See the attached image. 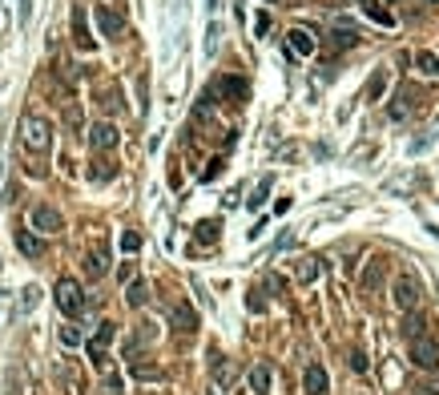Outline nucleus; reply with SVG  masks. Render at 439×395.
Masks as SVG:
<instances>
[{
    "label": "nucleus",
    "mask_w": 439,
    "mask_h": 395,
    "mask_svg": "<svg viewBox=\"0 0 439 395\" xmlns=\"http://www.w3.org/2000/svg\"><path fill=\"white\" fill-rule=\"evenodd\" d=\"M21 145L28 154H37V158L48 154V145H53V125L37 113H24L21 117Z\"/></svg>",
    "instance_id": "obj_1"
},
{
    "label": "nucleus",
    "mask_w": 439,
    "mask_h": 395,
    "mask_svg": "<svg viewBox=\"0 0 439 395\" xmlns=\"http://www.w3.org/2000/svg\"><path fill=\"white\" fill-rule=\"evenodd\" d=\"M53 299H57V306H61L69 319H77V315L85 311V295H81V282L77 279H61L57 291H53Z\"/></svg>",
    "instance_id": "obj_2"
},
{
    "label": "nucleus",
    "mask_w": 439,
    "mask_h": 395,
    "mask_svg": "<svg viewBox=\"0 0 439 395\" xmlns=\"http://www.w3.org/2000/svg\"><path fill=\"white\" fill-rule=\"evenodd\" d=\"M113 335H117L113 323H101L97 327V335L89 339V359L101 367V371H109V343H113Z\"/></svg>",
    "instance_id": "obj_3"
},
{
    "label": "nucleus",
    "mask_w": 439,
    "mask_h": 395,
    "mask_svg": "<svg viewBox=\"0 0 439 395\" xmlns=\"http://www.w3.org/2000/svg\"><path fill=\"white\" fill-rule=\"evenodd\" d=\"M411 359H415V367H423V371H439V347L427 335L411 339Z\"/></svg>",
    "instance_id": "obj_4"
},
{
    "label": "nucleus",
    "mask_w": 439,
    "mask_h": 395,
    "mask_svg": "<svg viewBox=\"0 0 439 395\" xmlns=\"http://www.w3.org/2000/svg\"><path fill=\"white\" fill-rule=\"evenodd\" d=\"M28 222H32V230H41V234L65 230V218H61V210H53V206H32Z\"/></svg>",
    "instance_id": "obj_5"
},
{
    "label": "nucleus",
    "mask_w": 439,
    "mask_h": 395,
    "mask_svg": "<svg viewBox=\"0 0 439 395\" xmlns=\"http://www.w3.org/2000/svg\"><path fill=\"white\" fill-rule=\"evenodd\" d=\"M97 28H101V37H121L125 33V12H117L109 4H97Z\"/></svg>",
    "instance_id": "obj_6"
},
{
    "label": "nucleus",
    "mask_w": 439,
    "mask_h": 395,
    "mask_svg": "<svg viewBox=\"0 0 439 395\" xmlns=\"http://www.w3.org/2000/svg\"><path fill=\"white\" fill-rule=\"evenodd\" d=\"M89 141H93V149H97V154H109L117 141H121V134H117L113 121H97V125L89 129Z\"/></svg>",
    "instance_id": "obj_7"
},
{
    "label": "nucleus",
    "mask_w": 439,
    "mask_h": 395,
    "mask_svg": "<svg viewBox=\"0 0 439 395\" xmlns=\"http://www.w3.org/2000/svg\"><path fill=\"white\" fill-rule=\"evenodd\" d=\"M391 299H395V306H399V311H415V306H419V286L411 279H395Z\"/></svg>",
    "instance_id": "obj_8"
},
{
    "label": "nucleus",
    "mask_w": 439,
    "mask_h": 395,
    "mask_svg": "<svg viewBox=\"0 0 439 395\" xmlns=\"http://www.w3.org/2000/svg\"><path fill=\"white\" fill-rule=\"evenodd\" d=\"M286 45H290V53H299V57H310V53L319 48V41H315L310 28H290V33H286Z\"/></svg>",
    "instance_id": "obj_9"
},
{
    "label": "nucleus",
    "mask_w": 439,
    "mask_h": 395,
    "mask_svg": "<svg viewBox=\"0 0 439 395\" xmlns=\"http://www.w3.org/2000/svg\"><path fill=\"white\" fill-rule=\"evenodd\" d=\"M302 387H306V395H326L323 363H306V371H302Z\"/></svg>",
    "instance_id": "obj_10"
},
{
    "label": "nucleus",
    "mask_w": 439,
    "mask_h": 395,
    "mask_svg": "<svg viewBox=\"0 0 439 395\" xmlns=\"http://www.w3.org/2000/svg\"><path fill=\"white\" fill-rule=\"evenodd\" d=\"M85 275H89V279H105V275H109V255H105L101 246H93L89 255H85Z\"/></svg>",
    "instance_id": "obj_11"
},
{
    "label": "nucleus",
    "mask_w": 439,
    "mask_h": 395,
    "mask_svg": "<svg viewBox=\"0 0 439 395\" xmlns=\"http://www.w3.org/2000/svg\"><path fill=\"white\" fill-rule=\"evenodd\" d=\"M174 331H182V335H194V331H198V315H194L189 302H178V306H174Z\"/></svg>",
    "instance_id": "obj_12"
},
{
    "label": "nucleus",
    "mask_w": 439,
    "mask_h": 395,
    "mask_svg": "<svg viewBox=\"0 0 439 395\" xmlns=\"http://www.w3.org/2000/svg\"><path fill=\"white\" fill-rule=\"evenodd\" d=\"M270 383H274L270 363H254V367H250V392H254V395H266V392H270Z\"/></svg>",
    "instance_id": "obj_13"
},
{
    "label": "nucleus",
    "mask_w": 439,
    "mask_h": 395,
    "mask_svg": "<svg viewBox=\"0 0 439 395\" xmlns=\"http://www.w3.org/2000/svg\"><path fill=\"white\" fill-rule=\"evenodd\" d=\"M73 41H77L81 53H89V48L97 45V41L89 37V28H85V12H81V8H73Z\"/></svg>",
    "instance_id": "obj_14"
},
{
    "label": "nucleus",
    "mask_w": 439,
    "mask_h": 395,
    "mask_svg": "<svg viewBox=\"0 0 439 395\" xmlns=\"http://www.w3.org/2000/svg\"><path fill=\"white\" fill-rule=\"evenodd\" d=\"M17 250H21L24 258H41L45 255V242H41L37 234H28V230H17Z\"/></svg>",
    "instance_id": "obj_15"
},
{
    "label": "nucleus",
    "mask_w": 439,
    "mask_h": 395,
    "mask_svg": "<svg viewBox=\"0 0 439 395\" xmlns=\"http://www.w3.org/2000/svg\"><path fill=\"white\" fill-rule=\"evenodd\" d=\"M218 93H226L234 105H242V101H246V81H242V77H222V81H218Z\"/></svg>",
    "instance_id": "obj_16"
},
{
    "label": "nucleus",
    "mask_w": 439,
    "mask_h": 395,
    "mask_svg": "<svg viewBox=\"0 0 439 395\" xmlns=\"http://www.w3.org/2000/svg\"><path fill=\"white\" fill-rule=\"evenodd\" d=\"M359 286H363V291H379V286H383V262H379V258H371L367 262V270H363V279H359Z\"/></svg>",
    "instance_id": "obj_17"
},
{
    "label": "nucleus",
    "mask_w": 439,
    "mask_h": 395,
    "mask_svg": "<svg viewBox=\"0 0 439 395\" xmlns=\"http://www.w3.org/2000/svg\"><path fill=\"white\" fill-rule=\"evenodd\" d=\"M363 17H367V21H375V24H383V28H391V24H395V17L383 8V4H379V0H363Z\"/></svg>",
    "instance_id": "obj_18"
},
{
    "label": "nucleus",
    "mask_w": 439,
    "mask_h": 395,
    "mask_svg": "<svg viewBox=\"0 0 439 395\" xmlns=\"http://www.w3.org/2000/svg\"><path fill=\"white\" fill-rule=\"evenodd\" d=\"M125 302H129V306H145V302H149V286H145L141 279H133L129 286H125Z\"/></svg>",
    "instance_id": "obj_19"
},
{
    "label": "nucleus",
    "mask_w": 439,
    "mask_h": 395,
    "mask_svg": "<svg viewBox=\"0 0 439 395\" xmlns=\"http://www.w3.org/2000/svg\"><path fill=\"white\" fill-rule=\"evenodd\" d=\"M214 379H218V387H226L238 379V367H234L230 359H214Z\"/></svg>",
    "instance_id": "obj_20"
},
{
    "label": "nucleus",
    "mask_w": 439,
    "mask_h": 395,
    "mask_svg": "<svg viewBox=\"0 0 439 395\" xmlns=\"http://www.w3.org/2000/svg\"><path fill=\"white\" fill-rule=\"evenodd\" d=\"M383 93H387V69H375L367 81V101H379Z\"/></svg>",
    "instance_id": "obj_21"
},
{
    "label": "nucleus",
    "mask_w": 439,
    "mask_h": 395,
    "mask_svg": "<svg viewBox=\"0 0 439 395\" xmlns=\"http://www.w3.org/2000/svg\"><path fill=\"white\" fill-rule=\"evenodd\" d=\"M319 258H299V266H295V275H299V282H315L319 279Z\"/></svg>",
    "instance_id": "obj_22"
},
{
    "label": "nucleus",
    "mask_w": 439,
    "mask_h": 395,
    "mask_svg": "<svg viewBox=\"0 0 439 395\" xmlns=\"http://www.w3.org/2000/svg\"><path fill=\"white\" fill-rule=\"evenodd\" d=\"M355 41H359V37H355V28H335L326 45H330V48H335V53H339V48H351V45H355Z\"/></svg>",
    "instance_id": "obj_23"
},
{
    "label": "nucleus",
    "mask_w": 439,
    "mask_h": 395,
    "mask_svg": "<svg viewBox=\"0 0 439 395\" xmlns=\"http://www.w3.org/2000/svg\"><path fill=\"white\" fill-rule=\"evenodd\" d=\"M423 327H427V319L415 315V311H407V319H403V335H407V339H419V335H423Z\"/></svg>",
    "instance_id": "obj_24"
},
{
    "label": "nucleus",
    "mask_w": 439,
    "mask_h": 395,
    "mask_svg": "<svg viewBox=\"0 0 439 395\" xmlns=\"http://www.w3.org/2000/svg\"><path fill=\"white\" fill-rule=\"evenodd\" d=\"M113 174H117V165H113V162H105V158H97V162H93V169H89L93 182H109Z\"/></svg>",
    "instance_id": "obj_25"
},
{
    "label": "nucleus",
    "mask_w": 439,
    "mask_h": 395,
    "mask_svg": "<svg viewBox=\"0 0 439 395\" xmlns=\"http://www.w3.org/2000/svg\"><path fill=\"white\" fill-rule=\"evenodd\" d=\"M129 371L138 375V379H162V367H153V363H141V359H129Z\"/></svg>",
    "instance_id": "obj_26"
},
{
    "label": "nucleus",
    "mask_w": 439,
    "mask_h": 395,
    "mask_svg": "<svg viewBox=\"0 0 439 395\" xmlns=\"http://www.w3.org/2000/svg\"><path fill=\"white\" fill-rule=\"evenodd\" d=\"M415 65H419L423 73H431V77H436V73H439V57H436V53H427V48H423V53H415Z\"/></svg>",
    "instance_id": "obj_27"
},
{
    "label": "nucleus",
    "mask_w": 439,
    "mask_h": 395,
    "mask_svg": "<svg viewBox=\"0 0 439 395\" xmlns=\"http://www.w3.org/2000/svg\"><path fill=\"white\" fill-rule=\"evenodd\" d=\"M266 194H270V178H262V182H258L254 198H246V206H250V210H258L262 202H266Z\"/></svg>",
    "instance_id": "obj_28"
},
{
    "label": "nucleus",
    "mask_w": 439,
    "mask_h": 395,
    "mask_svg": "<svg viewBox=\"0 0 439 395\" xmlns=\"http://www.w3.org/2000/svg\"><path fill=\"white\" fill-rule=\"evenodd\" d=\"M61 343H65V347H81V343H85V335H81L77 327H61Z\"/></svg>",
    "instance_id": "obj_29"
},
{
    "label": "nucleus",
    "mask_w": 439,
    "mask_h": 395,
    "mask_svg": "<svg viewBox=\"0 0 439 395\" xmlns=\"http://www.w3.org/2000/svg\"><path fill=\"white\" fill-rule=\"evenodd\" d=\"M121 250H125V255L141 250V234L138 230H125V234H121Z\"/></svg>",
    "instance_id": "obj_30"
},
{
    "label": "nucleus",
    "mask_w": 439,
    "mask_h": 395,
    "mask_svg": "<svg viewBox=\"0 0 439 395\" xmlns=\"http://www.w3.org/2000/svg\"><path fill=\"white\" fill-rule=\"evenodd\" d=\"M65 125H69V129H81V125H85V117H81V109H77V105H69V109H65Z\"/></svg>",
    "instance_id": "obj_31"
},
{
    "label": "nucleus",
    "mask_w": 439,
    "mask_h": 395,
    "mask_svg": "<svg viewBox=\"0 0 439 395\" xmlns=\"http://www.w3.org/2000/svg\"><path fill=\"white\" fill-rule=\"evenodd\" d=\"M387 113H391L395 121H403V117L411 113V105H403V97H399V101H391V105H387Z\"/></svg>",
    "instance_id": "obj_32"
},
{
    "label": "nucleus",
    "mask_w": 439,
    "mask_h": 395,
    "mask_svg": "<svg viewBox=\"0 0 439 395\" xmlns=\"http://www.w3.org/2000/svg\"><path fill=\"white\" fill-rule=\"evenodd\" d=\"M222 165H226V162H222V158H214V162H209L206 169H202V182H214V178L222 174Z\"/></svg>",
    "instance_id": "obj_33"
},
{
    "label": "nucleus",
    "mask_w": 439,
    "mask_h": 395,
    "mask_svg": "<svg viewBox=\"0 0 439 395\" xmlns=\"http://www.w3.org/2000/svg\"><path fill=\"white\" fill-rule=\"evenodd\" d=\"M198 238H202V242H214V238H218V222H202V226H198Z\"/></svg>",
    "instance_id": "obj_34"
},
{
    "label": "nucleus",
    "mask_w": 439,
    "mask_h": 395,
    "mask_svg": "<svg viewBox=\"0 0 439 395\" xmlns=\"http://www.w3.org/2000/svg\"><path fill=\"white\" fill-rule=\"evenodd\" d=\"M37 299H41V291H37V286H28V291H24V299H21V311H32Z\"/></svg>",
    "instance_id": "obj_35"
},
{
    "label": "nucleus",
    "mask_w": 439,
    "mask_h": 395,
    "mask_svg": "<svg viewBox=\"0 0 439 395\" xmlns=\"http://www.w3.org/2000/svg\"><path fill=\"white\" fill-rule=\"evenodd\" d=\"M266 28H270V12H258L254 17V33L258 37H266Z\"/></svg>",
    "instance_id": "obj_36"
},
{
    "label": "nucleus",
    "mask_w": 439,
    "mask_h": 395,
    "mask_svg": "<svg viewBox=\"0 0 439 395\" xmlns=\"http://www.w3.org/2000/svg\"><path fill=\"white\" fill-rule=\"evenodd\" d=\"M351 367H355V371H367V355H363V351H351Z\"/></svg>",
    "instance_id": "obj_37"
},
{
    "label": "nucleus",
    "mask_w": 439,
    "mask_h": 395,
    "mask_svg": "<svg viewBox=\"0 0 439 395\" xmlns=\"http://www.w3.org/2000/svg\"><path fill=\"white\" fill-rule=\"evenodd\" d=\"M250 311H266V299H262V291H250Z\"/></svg>",
    "instance_id": "obj_38"
},
{
    "label": "nucleus",
    "mask_w": 439,
    "mask_h": 395,
    "mask_svg": "<svg viewBox=\"0 0 439 395\" xmlns=\"http://www.w3.org/2000/svg\"><path fill=\"white\" fill-rule=\"evenodd\" d=\"M266 291H274V295H278V291H282V279H278V275H270V279H266Z\"/></svg>",
    "instance_id": "obj_39"
},
{
    "label": "nucleus",
    "mask_w": 439,
    "mask_h": 395,
    "mask_svg": "<svg viewBox=\"0 0 439 395\" xmlns=\"http://www.w3.org/2000/svg\"><path fill=\"white\" fill-rule=\"evenodd\" d=\"M427 4H439V0H427Z\"/></svg>",
    "instance_id": "obj_40"
}]
</instances>
